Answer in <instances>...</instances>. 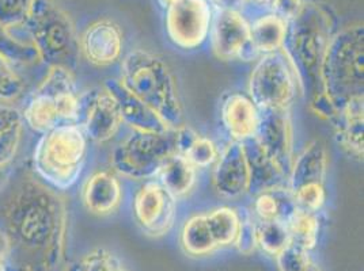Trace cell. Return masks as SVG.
<instances>
[{
    "label": "cell",
    "instance_id": "cell-1",
    "mask_svg": "<svg viewBox=\"0 0 364 271\" xmlns=\"http://www.w3.org/2000/svg\"><path fill=\"white\" fill-rule=\"evenodd\" d=\"M0 231L6 271H56L65 254L67 211L46 183L26 178L1 198Z\"/></svg>",
    "mask_w": 364,
    "mask_h": 271
},
{
    "label": "cell",
    "instance_id": "cell-2",
    "mask_svg": "<svg viewBox=\"0 0 364 271\" xmlns=\"http://www.w3.org/2000/svg\"><path fill=\"white\" fill-rule=\"evenodd\" d=\"M337 31L333 11L326 4L311 0H304L299 16L287 23L282 52L296 75L302 94L313 95L321 90V64Z\"/></svg>",
    "mask_w": 364,
    "mask_h": 271
},
{
    "label": "cell",
    "instance_id": "cell-3",
    "mask_svg": "<svg viewBox=\"0 0 364 271\" xmlns=\"http://www.w3.org/2000/svg\"><path fill=\"white\" fill-rule=\"evenodd\" d=\"M119 80L141 104L151 109L168 131L182 125L183 110L176 77L159 55L141 48L128 52L122 57Z\"/></svg>",
    "mask_w": 364,
    "mask_h": 271
},
{
    "label": "cell",
    "instance_id": "cell-4",
    "mask_svg": "<svg viewBox=\"0 0 364 271\" xmlns=\"http://www.w3.org/2000/svg\"><path fill=\"white\" fill-rule=\"evenodd\" d=\"M89 140L79 125L60 123L41 135L33 152V170L53 190L75 186L86 167Z\"/></svg>",
    "mask_w": 364,
    "mask_h": 271
},
{
    "label": "cell",
    "instance_id": "cell-5",
    "mask_svg": "<svg viewBox=\"0 0 364 271\" xmlns=\"http://www.w3.org/2000/svg\"><path fill=\"white\" fill-rule=\"evenodd\" d=\"M321 90L338 109L347 101L363 95L364 28L362 22L336 31L325 52L319 71Z\"/></svg>",
    "mask_w": 364,
    "mask_h": 271
},
{
    "label": "cell",
    "instance_id": "cell-6",
    "mask_svg": "<svg viewBox=\"0 0 364 271\" xmlns=\"http://www.w3.org/2000/svg\"><path fill=\"white\" fill-rule=\"evenodd\" d=\"M40 61L74 70L79 60V35L70 16L55 0H34L22 26Z\"/></svg>",
    "mask_w": 364,
    "mask_h": 271
},
{
    "label": "cell",
    "instance_id": "cell-7",
    "mask_svg": "<svg viewBox=\"0 0 364 271\" xmlns=\"http://www.w3.org/2000/svg\"><path fill=\"white\" fill-rule=\"evenodd\" d=\"M174 152L173 131L164 133L132 131L112 151L110 166L124 179L149 181L156 178Z\"/></svg>",
    "mask_w": 364,
    "mask_h": 271
},
{
    "label": "cell",
    "instance_id": "cell-8",
    "mask_svg": "<svg viewBox=\"0 0 364 271\" xmlns=\"http://www.w3.org/2000/svg\"><path fill=\"white\" fill-rule=\"evenodd\" d=\"M299 94V82L282 50L258 57L249 76L247 95L261 111H289Z\"/></svg>",
    "mask_w": 364,
    "mask_h": 271
},
{
    "label": "cell",
    "instance_id": "cell-9",
    "mask_svg": "<svg viewBox=\"0 0 364 271\" xmlns=\"http://www.w3.org/2000/svg\"><path fill=\"white\" fill-rule=\"evenodd\" d=\"M165 11L167 38L177 49L193 52L210 40L213 19L211 0H173Z\"/></svg>",
    "mask_w": 364,
    "mask_h": 271
},
{
    "label": "cell",
    "instance_id": "cell-10",
    "mask_svg": "<svg viewBox=\"0 0 364 271\" xmlns=\"http://www.w3.org/2000/svg\"><path fill=\"white\" fill-rule=\"evenodd\" d=\"M177 201L158 179L141 182L132 199V216L136 226L154 239L166 236L177 221Z\"/></svg>",
    "mask_w": 364,
    "mask_h": 271
},
{
    "label": "cell",
    "instance_id": "cell-11",
    "mask_svg": "<svg viewBox=\"0 0 364 271\" xmlns=\"http://www.w3.org/2000/svg\"><path fill=\"white\" fill-rule=\"evenodd\" d=\"M211 49L222 61L257 60L250 41V22L237 7H218L210 33Z\"/></svg>",
    "mask_w": 364,
    "mask_h": 271
},
{
    "label": "cell",
    "instance_id": "cell-12",
    "mask_svg": "<svg viewBox=\"0 0 364 271\" xmlns=\"http://www.w3.org/2000/svg\"><path fill=\"white\" fill-rule=\"evenodd\" d=\"M76 125L89 141L97 144L107 143L119 133L124 125L122 114L114 98L104 86L80 94Z\"/></svg>",
    "mask_w": 364,
    "mask_h": 271
},
{
    "label": "cell",
    "instance_id": "cell-13",
    "mask_svg": "<svg viewBox=\"0 0 364 271\" xmlns=\"http://www.w3.org/2000/svg\"><path fill=\"white\" fill-rule=\"evenodd\" d=\"M289 177L294 160V128L289 111H261L257 133L253 138Z\"/></svg>",
    "mask_w": 364,
    "mask_h": 271
},
{
    "label": "cell",
    "instance_id": "cell-14",
    "mask_svg": "<svg viewBox=\"0 0 364 271\" xmlns=\"http://www.w3.org/2000/svg\"><path fill=\"white\" fill-rule=\"evenodd\" d=\"M213 187L223 199L235 201L249 194L250 174L242 143L231 141L213 166Z\"/></svg>",
    "mask_w": 364,
    "mask_h": 271
},
{
    "label": "cell",
    "instance_id": "cell-15",
    "mask_svg": "<svg viewBox=\"0 0 364 271\" xmlns=\"http://www.w3.org/2000/svg\"><path fill=\"white\" fill-rule=\"evenodd\" d=\"M79 52L95 67L117 64L124 53L122 28L110 19L92 22L79 37Z\"/></svg>",
    "mask_w": 364,
    "mask_h": 271
},
{
    "label": "cell",
    "instance_id": "cell-16",
    "mask_svg": "<svg viewBox=\"0 0 364 271\" xmlns=\"http://www.w3.org/2000/svg\"><path fill=\"white\" fill-rule=\"evenodd\" d=\"M261 110L247 92H228L220 104V122L231 141L246 143L257 133Z\"/></svg>",
    "mask_w": 364,
    "mask_h": 271
},
{
    "label": "cell",
    "instance_id": "cell-17",
    "mask_svg": "<svg viewBox=\"0 0 364 271\" xmlns=\"http://www.w3.org/2000/svg\"><path fill=\"white\" fill-rule=\"evenodd\" d=\"M124 199L122 178L110 170L94 171L82 187V202L86 211L98 216L107 217L117 213Z\"/></svg>",
    "mask_w": 364,
    "mask_h": 271
},
{
    "label": "cell",
    "instance_id": "cell-18",
    "mask_svg": "<svg viewBox=\"0 0 364 271\" xmlns=\"http://www.w3.org/2000/svg\"><path fill=\"white\" fill-rule=\"evenodd\" d=\"M363 95L355 96L341 106L334 117V141L349 159L363 160Z\"/></svg>",
    "mask_w": 364,
    "mask_h": 271
},
{
    "label": "cell",
    "instance_id": "cell-19",
    "mask_svg": "<svg viewBox=\"0 0 364 271\" xmlns=\"http://www.w3.org/2000/svg\"><path fill=\"white\" fill-rule=\"evenodd\" d=\"M110 95L114 98L122 114V123L135 132L164 133L168 132L166 125L152 111L150 107L141 104L136 96L127 90L119 79H107L104 83Z\"/></svg>",
    "mask_w": 364,
    "mask_h": 271
},
{
    "label": "cell",
    "instance_id": "cell-20",
    "mask_svg": "<svg viewBox=\"0 0 364 271\" xmlns=\"http://www.w3.org/2000/svg\"><path fill=\"white\" fill-rule=\"evenodd\" d=\"M36 91L53 98L59 109L63 123H76L80 94L76 87L75 77L71 70L59 65L49 67L46 79Z\"/></svg>",
    "mask_w": 364,
    "mask_h": 271
},
{
    "label": "cell",
    "instance_id": "cell-21",
    "mask_svg": "<svg viewBox=\"0 0 364 271\" xmlns=\"http://www.w3.org/2000/svg\"><path fill=\"white\" fill-rule=\"evenodd\" d=\"M328 152L319 140L310 141L302 151L294 156L287 177V187L294 190L304 183L325 182L328 175Z\"/></svg>",
    "mask_w": 364,
    "mask_h": 271
},
{
    "label": "cell",
    "instance_id": "cell-22",
    "mask_svg": "<svg viewBox=\"0 0 364 271\" xmlns=\"http://www.w3.org/2000/svg\"><path fill=\"white\" fill-rule=\"evenodd\" d=\"M173 138L176 152L198 170L213 167L220 155V150L213 138L198 133L188 125L182 123L174 129Z\"/></svg>",
    "mask_w": 364,
    "mask_h": 271
},
{
    "label": "cell",
    "instance_id": "cell-23",
    "mask_svg": "<svg viewBox=\"0 0 364 271\" xmlns=\"http://www.w3.org/2000/svg\"><path fill=\"white\" fill-rule=\"evenodd\" d=\"M242 144L250 174V196H255L262 190L287 184V175L258 147L253 138Z\"/></svg>",
    "mask_w": 364,
    "mask_h": 271
},
{
    "label": "cell",
    "instance_id": "cell-24",
    "mask_svg": "<svg viewBox=\"0 0 364 271\" xmlns=\"http://www.w3.org/2000/svg\"><path fill=\"white\" fill-rule=\"evenodd\" d=\"M180 245L192 258H205L219 251L207 213H198L185 220L180 231Z\"/></svg>",
    "mask_w": 364,
    "mask_h": 271
},
{
    "label": "cell",
    "instance_id": "cell-25",
    "mask_svg": "<svg viewBox=\"0 0 364 271\" xmlns=\"http://www.w3.org/2000/svg\"><path fill=\"white\" fill-rule=\"evenodd\" d=\"M296 209L292 194L287 187L277 186L262 190L253 196L252 208L249 209L257 221H284Z\"/></svg>",
    "mask_w": 364,
    "mask_h": 271
},
{
    "label": "cell",
    "instance_id": "cell-26",
    "mask_svg": "<svg viewBox=\"0 0 364 271\" xmlns=\"http://www.w3.org/2000/svg\"><path fill=\"white\" fill-rule=\"evenodd\" d=\"M287 33V22L273 13L250 21V41L258 56L280 52Z\"/></svg>",
    "mask_w": 364,
    "mask_h": 271
},
{
    "label": "cell",
    "instance_id": "cell-27",
    "mask_svg": "<svg viewBox=\"0 0 364 271\" xmlns=\"http://www.w3.org/2000/svg\"><path fill=\"white\" fill-rule=\"evenodd\" d=\"M198 168L174 152L159 170L155 179L161 182L177 199L192 194L198 184Z\"/></svg>",
    "mask_w": 364,
    "mask_h": 271
},
{
    "label": "cell",
    "instance_id": "cell-28",
    "mask_svg": "<svg viewBox=\"0 0 364 271\" xmlns=\"http://www.w3.org/2000/svg\"><path fill=\"white\" fill-rule=\"evenodd\" d=\"M286 226L289 229V244L307 251L316 250L322 229L319 213L296 208L286 220Z\"/></svg>",
    "mask_w": 364,
    "mask_h": 271
},
{
    "label": "cell",
    "instance_id": "cell-29",
    "mask_svg": "<svg viewBox=\"0 0 364 271\" xmlns=\"http://www.w3.org/2000/svg\"><path fill=\"white\" fill-rule=\"evenodd\" d=\"M22 121L38 135H44L63 123L59 109L53 98L36 91L22 113Z\"/></svg>",
    "mask_w": 364,
    "mask_h": 271
},
{
    "label": "cell",
    "instance_id": "cell-30",
    "mask_svg": "<svg viewBox=\"0 0 364 271\" xmlns=\"http://www.w3.org/2000/svg\"><path fill=\"white\" fill-rule=\"evenodd\" d=\"M205 213L219 250L234 245L241 224L240 211L231 206H218Z\"/></svg>",
    "mask_w": 364,
    "mask_h": 271
},
{
    "label": "cell",
    "instance_id": "cell-31",
    "mask_svg": "<svg viewBox=\"0 0 364 271\" xmlns=\"http://www.w3.org/2000/svg\"><path fill=\"white\" fill-rule=\"evenodd\" d=\"M256 241L265 255L276 258L289 245V229L284 221H257Z\"/></svg>",
    "mask_w": 364,
    "mask_h": 271
},
{
    "label": "cell",
    "instance_id": "cell-32",
    "mask_svg": "<svg viewBox=\"0 0 364 271\" xmlns=\"http://www.w3.org/2000/svg\"><path fill=\"white\" fill-rule=\"evenodd\" d=\"M0 55L16 64H34L40 61L36 48L19 40L11 31L0 25Z\"/></svg>",
    "mask_w": 364,
    "mask_h": 271
},
{
    "label": "cell",
    "instance_id": "cell-33",
    "mask_svg": "<svg viewBox=\"0 0 364 271\" xmlns=\"http://www.w3.org/2000/svg\"><path fill=\"white\" fill-rule=\"evenodd\" d=\"M296 208L306 211L319 213L328 201V189L325 182H310L289 190Z\"/></svg>",
    "mask_w": 364,
    "mask_h": 271
},
{
    "label": "cell",
    "instance_id": "cell-34",
    "mask_svg": "<svg viewBox=\"0 0 364 271\" xmlns=\"http://www.w3.org/2000/svg\"><path fill=\"white\" fill-rule=\"evenodd\" d=\"M304 248L289 244L274 258L279 271H323L317 259Z\"/></svg>",
    "mask_w": 364,
    "mask_h": 271
},
{
    "label": "cell",
    "instance_id": "cell-35",
    "mask_svg": "<svg viewBox=\"0 0 364 271\" xmlns=\"http://www.w3.org/2000/svg\"><path fill=\"white\" fill-rule=\"evenodd\" d=\"M80 271H132L120 256L107 248H94L77 260Z\"/></svg>",
    "mask_w": 364,
    "mask_h": 271
},
{
    "label": "cell",
    "instance_id": "cell-36",
    "mask_svg": "<svg viewBox=\"0 0 364 271\" xmlns=\"http://www.w3.org/2000/svg\"><path fill=\"white\" fill-rule=\"evenodd\" d=\"M34 0H0V25L9 31L21 29L31 14Z\"/></svg>",
    "mask_w": 364,
    "mask_h": 271
},
{
    "label": "cell",
    "instance_id": "cell-37",
    "mask_svg": "<svg viewBox=\"0 0 364 271\" xmlns=\"http://www.w3.org/2000/svg\"><path fill=\"white\" fill-rule=\"evenodd\" d=\"M23 89V79L16 72L14 64L0 55V101H14L22 95Z\"/></svg>",
    "mask_w": 364,
    "mask_h": 271
},
{
    "label": "cell",
    "instance_id": "cell-38",
    "mask_svg": "<svg viewBox=\"0 0 364 271\" xmlns=\"http://www.w3.org/2000/svg\"><path fill=\"white\" fill-rule=\"evenodd\" d=\"M240 214H241V224H240V232L234 247L243 255H252L257 250L256 220L249 209L240 211Z\"/></svg>",
    "mask_w": 364,
    "mask_h": 271
},
{
    "label": "cell",
    "instance_id": "cell-39",
    "mask_svg": "<svg viewBox=\"0 0 364 271\" xmlns=\"http://www.w3.org/2000/svg\"><path fill=\"white\" fill-rule=\"evenodd\" d=\"M22 133V123L0 136V166L6 167L16 156Z\"/></svg>",
    "mask_w": 364,
    "mask_h": 271
},
{
    "label": "cell",
    "instance_id": "cell-40",
    "mask_svg": "<svg viewBox=\"0 0 364 271\" xmlns=\"http://www.w3.org/2000/svg\"><path fill=\"white\" fill-rule=\"evenodd\" d=\"M309 107L317 117L326 121H333L338 111V106L336 105L332 98L322 90L310 95Z\"/></svg>",
    "mask_w": 364,
    "mask_h": 271
},
{
    "label": "cell",
    "instance_id": "cell-41",
    "mask_svg": "<svg viewBox=\"0 0 364 271\" xmlns=\"http://www.w3.org/2000/svg\"><path fill=\"white\" fill-rule=\"evenodd\" d=\"M304 0H273L271 13L280 16L287 23L299 16L304 9Z\"/></svg>",
    "mask_w": 364,
    "mask_h": 271
},
{
    "label": "cell",
    "instance_id": "cell-42",
    "mask_svg": "<svg viewBox=\"0 0 364 271\" xmlns=\"http://www.w3.org/2000/svg\"><path fill=\"white\" fill-rule=\"evenodd\" d=\"M22 122V113L16 107L0 105V136L9 132L16 125H21Z\"/></svg>",
    "mask_w": 364,
    "mask_h": 271
},
{
    "label": "cell",
    "instance_id": "cell-43",
    "mask_svg": "<svg viewBox=\"0 0 364 271\" xmlns=\"http://www.w3.org/2000/svg\"><path fill=\"white\" fill-rule=\"evenodd\" d=\"M272 3L273 0H241V6L243 7L241 13L245 16L250 14V13H255L256 16L265 14V13H271Z\"/></svg>",
    "mask_w": 364,
    "mask_h": 271
},
{
    "label": "cell",
    "instance_id": "cell-44",
    "mask_svg": "<svg viewBox=\"0 0 364 271\" xmlns=\"http://www.w3.org/2000/svg\"><path fill=\"white\" fill-rule=\"evenodd\" d=\"M63 271H80V267H79V263H77V262H74V263L68 265Z\"/></svg>",
    "mask_w": 364,
    "mask_h": 271
},
{
    "label": "cell",
    "instance_id": "cell-45",
    "mask_svg": "<svg viewBox=\"0 0 364 271\" xmlns=\"http://www.w3.org/2000/svg\"><path fill=\"white\" fill-rule=\"evenodd\" d=\"M171 1H173V0H158V3H159V6H161V7H162V9H164V10H165V9H166L167 6H168V4H170V3H171Z\"/></svg>",
    "mask_w": 364,
    "mask_h": 271
},
{
    "label": "cell",
    "instance_id": "cell-46",
    "mask_svg": "<svg viewBox=\"0 0 364 271\" xmlns=\"http://www.w3.org/2000/svg\"><path fill=\"white\" fill-rule=\"evenodd\" d=\"M0 271H6V269H4V262L0 259Z\"/></svg>",
    "mask_w": 364,
    "mask_h": 271
},
{
    "label": "cell",
    "instance_id": "cell-47",
    "mask_svg": "<svg viewBox=\"0 0 364 271\" xmlns=\"http://www.w3.org/2000/svg\"><path fill=\"white\" fill-rule=\"evenodd\" d=\"M215 1H218V3H219V6H218V7H223V6H225V0H215Z\"/></svg>",
    "mask_w": 364,
    "mask_h": 271
},
{
    "label": "cell",
    "instance_id": "cell-48",
    "mask_svg": "<svg viewBox=\"0 0 364 271\" xmlns=\"http://www.w3.org/2000/svg\"><path fill=\"white\" fill-rule=\"evenodd\" d=\"M1 168H3V167L0 166V171H1Z\"/></svg>",
    "mask_w": 364,
    "mask_h": 271
}]
</instances>
